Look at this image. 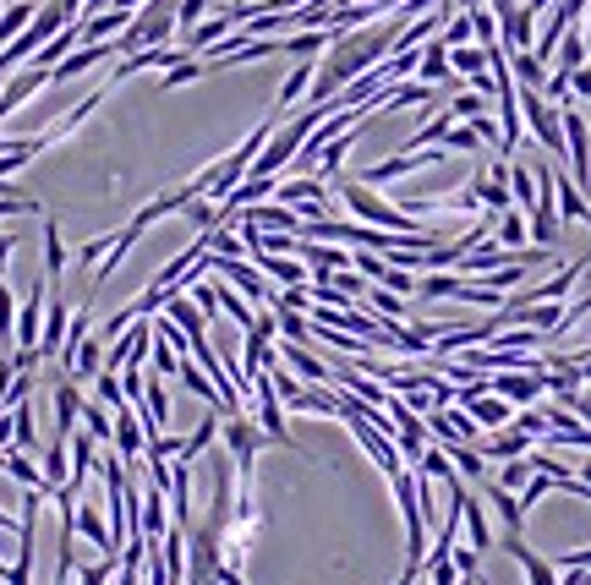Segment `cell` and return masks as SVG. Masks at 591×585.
Returning <instances> with one entry per match:
<instances>
[{"label":"cell","instance_id":"ee69618b","mask_svg":"<svg viewBox=\"0 0 591 585\" xmlns=\"http://www.w3.org/2000/svg\"><path fill=\"white\" fill-rule=\"evenodd\" d=\"M548 493H553V476H548V471H537V476H531L526 487H520V509L531 514V509H537V503L548 498Z\"/></svg>","mask_w":591,"mask_h":585},{"label":"cell","instance_id":"60d3db41","mask_svg":"<svg viewBox=\"0 0 591 585\" xmlns=\"http://www.w3.org/2000/svg\"><path fill=\"white\" fill-rule=\"evenodd\" d=\"M6 339H17V296H11V285L0 279V345Z\"/></svg>","mask_w":591,"mask_h":585},{"label":"cell","instance_id":"ab89813d","mask_svg":"<svg viewBox=\"0 0 591 585\" xmlns=\"http://www.w3.org/2000/svg\"><path fill=\"white\" fill-rule=\"evenodd\" d=\"M181 361H187V356H181V350L170 345V339H159V334H154V372H159V378H176Z\"/></svg>","mask_w":591,"mask_h":585},{"label":"cell","instance_id":"681fc988","mask_svg":"<svg viewBox=\"0 0 591 585\" xmlns=\"http://www.w3.org/2000/svg\"><path fill=\"white\" fill-rule=\"evenodd\" d=\"M11 247H17V241H11V236H0V274H6V263H11Z\"/></svg>","mask_w":591,"mask_h":585},{"label":"cell","instance_id":"4dcf8cb0","mask_svg":"<svg viewBox=\"0 0 591 585\" xmlns=\"http://www.w3.org/2000/svg\"><path fill=\"white\" fill-rule=\"evenodd\" d=\"M6 476H11V482H22V487H50V482H44V471H33V460L22 449H6Z\"/></svg>","mask_w":591,"mask_h":585},{"label":"cell","instance_id":"e0dca14e","mask_svg":"<svg viewBox=\"0 0 591 585\" xmlns=\"http://www.w3.org/2000/svg\"><path fill=\"white\" fill-rule=\"evenodd\" d=\"M466 192H471V197H477V203H482V208H488V214H493V219H504V214H509V208H515V197H509V181H493V175H477V181H471V186H466Z\"/></svg>","mask_w":591,"mask_h":585},{"label":"cell","instance_id":"6f0895ef","mask_svg":"<svg viewBox=\"0 0 591 585\" xmlns=\"http://www.w3.org/2000/svg\"><path fill=\"white\" fill-rule=\"evenodd\" d=\"M586 225H591V219H586Z\"/></svg>","mask_w":591,"mask_h":585},{"label":"cell","instance_id":"1f68e13d","mask_svg":"<svg viewBox=\"0 0 591 585\" xmlns=\"http://www.w3.org/2000/svg\"><path fill=\"white\" fill-rule=\"evenodd\" d=\"M438 39L449 44V50H466V44H477V28H471V11H455V17L444 22V33Z\"/></svg>","mask_w":591,"mask_h":585},{"label":"cell","instance_id":"4316f807","mask_svg":"<svg viewBox=\"0 0 591 585\" xmlns=\"http://www.w3.org/2000/svg\"><path fill=\"white\" fill-rule=\"evenodd\" d=\"M466 536H471V553H488L493 547V525H488V514H482V503L466 493Z\"/></svg>","mask_w":591,"mask_h":585},{"label":"cell","instance_id":"8992f818","mask_svg":"<svg viewBox=\"0 0 591 585\" xmlns=\"http://www.w3.org/2000/svg\"><path fill=\"white\" fill-rule=\"evenodd\" d=\"M504 553L515 558L520 569H526V585H559V569H553V558L531 553L526 536H504Z\"/></svg>","mask_w":591,"mask_h":585},{"label":"cell","instance_id":"9f6ffc18","mask_svg":"<svg viewBox=\"0 0 591 585\" xmlns=\"http://www.w3.org/2000/svg\"><path fill=\"white\" fill-rule=\"evenodd\" d=\"M460 585H477V580H460Z\"/></svg>","mask_w":591,"mask_h":585},{"label":"cell","instance_id":"bcb514c9","mask_svg":"<svg viewBox=\"0 0 591 585\" xmlns=\"http://www.w3.org/2000/svg\"><path fill=\"white\" fill-rule=\"evenodd\" d=\"M384 290H394V296H416V274H405V268H384V279H378Z\"/></svg>","mask_w":591,"mask_h":585},{"label":"cell","instance_id":"816d5d0a","mask_svg":"<svg viewBox=\"0 0 591 585\" xmlns=\"http://www.w3.org/2000/svg\"><path fill=\"white\" fill-rule=\"evenodd\" d=\"M11 197H17V192H11V181L0 175V203H11Z\"/></svg>","mask_w":591,"mask_h":585},{"label":"cell","instance_id":"ba28073f","mask_svg":"<svg viewBox=\"0 0 591 585\" xmlns=\"http://www.w3.org/2000/svg\"><path fill=\"white\" fill-rule=\"evenodd\" d=\"M531 443H537V438H531V432H520L515 421H509L504 432H493V438H482L477 449L488 454L493 465H509V460H526V454H531Z\"/></svg>","mask_w":591,"mask_h":585},{"label":"cell","instance_id":"277c9868","mask_svg":"<svg viewBox=\"0 0 591 585\" xmlns=\"http://www.w3.org/2000/svg\"><path fill=\"white\" fill-rule=\"evenodd\" d=\"M493 394L509 400L515 411H526V405H537L548 394V372H493Z\"/></svg>","mask_w":591,"mask_h":585},{"label":"cell","instance_id":"30bf717a","mask_svg":"<svg viewBox=\"0 0 591 585\" xmlns=\"http://www.w3.org/2000/svg\"><path fill=\"white\" fill-rule=\"evenodd\" d=\"M280 356H285V367H291L301 383H318V389H329V383H334V367H329V361H318L307 345H291V339H285Z\"/></svg>","mask_w":591,"mask_h":585},{"label":"cell","instance_id":"db71d44e","mask_svg":"<svg viewBox=\"0 0 591 585\" xmlns=\"http://www.w3.org/2000/svg\"><path fill=\"white\" fill-rule=\"evenodd\" d=\"M575 367H581V378L591 383V356H581V361H575Z\"/></svg>","mask_w":591,"mask_h":585},{"label":"cell","instance_id":"cb8c5ba5","mask_svg":"<svg viewBox=\"0 0 591 585\" xmlns=\"http://www.w3.org/2000/svg\"><path fill=\"white\" fill-rule=\"evenodd\" d=\"M444 454L455 460V471L466 476V482H477V487L488 482V454H482L477 443H455V449H444Z\"/></svg>","mask_w":591,"mask_h":585},{"label":"cell","instance_id":"7bdbcfd3","mask_svg":"<svg viewBox=\"0 0 591 585\" xmlns=\"http://www.w3.org/2000/svg\"><path fill=\"white\" fill-rule=\"evenodd\" d=\"M438 148H449V154H471V148H482V137L460 121V126H449V132H444V143H438Z\"/></svg>","mask_w":591,"mask_h":585},{"label":"cell","instance_id":"5bb4252c","mask_svg":"<svg viewBox=\"0 0 591 585\" xmlns=\"http://www.w3.org/2000/svg\"><path fill=\"white\" fill-rule=\"evenodd\" d=\"M477 427H493V432H504L509 421H515V405L509 400H498V394H482V400H471V405H460Z\"/></svg>","mask_w":591,"mask_h":585},{"label":"cell","instance_id":"c3c4849f","mask_svg":"<svg viewBox=\"0 0 591 585\" xmlns=\"http://www.w3.org/2000/svg\"><path fill=\"white\" fill-rule=\"evenodd\" d=\"M570 99H591V66L570 72Z\"/></svg>","mask_w":591,"mask_h":585},{"label":"cell","instance_id":"b9f144b4","mask_svg":"<svg viewBox=\"0 0 591 585\" xmlns=\"http://www.w3.org/2000/svg\"><path fill=\"white\" fill-rule=\"evenodd\" d=\"M449 115H455V121H477V115H488V99H482V93H455V99H449Z\"/></svg>","mask_w":591,"mask_h":585},{"label":"cell","instance_id":"3957f363","mask_svg":"<svg viewBox=\"0 0 591 585\" xmlns=\"http://www.w3.org/2000/svg\"><path fill=\"white\" fill-rule=\"evenodd\" d=\"M247 394L258 400V427H263V438L280 443V449H296V454H301V443L291 438V427H285V405H280V394H274V378H269V372H258Z\"/></svg>","mask_w":591,"mask_h":585},{"label":"cell","instance_id":"74e56055","mask_svg":"<svg viewBox=\"0 0 591 585\" xmlns=\"http://www.w3.org/2000/svg\"><path fill=\"white\" fill-rule=\"evenodd\" d=\"M531 476H537V471H531V454H526V460H509V465H498V476H493V482L504 487V493H515V487H526V482H531Z\"/></svg>","mask_w":591,"mask_h":585},{"label":"cell","instance_id":"d4e9b609","mask_svg":"<svg viewBox=\"0 0 591 585\" xmlns=\"http://www.w3.org/2000/svg\"><path fill=\"white\" fill-rule=\"evenodd\" d=\"M44 274H50V290L61 285V274H66V247H61V225H55V219H44Z\"/></svg>","mask_w":591,"mask_h":585},{"label":"cell","instance_id":"836d02e7","mask_svg":"<svg viewBox=\"0 0 591 585\" xmlns=\"http://www.w3.org/2000/svg\"><path fill=\"white\" fill-rule=\"evenodd\" d=\"M460 274H422L416 279V296H433V301H455Z\"/></svg>","mask_w":591,"mask_h":585},{"label":"cell","instance_id":"f546056e","mask_svg":"<svg viewBox=\"0 0 591 585\" xmlns=\"http://www.w3.org/2000/svg\"><path fill=\"white\" fill-rule=\"evenodd\" d=\"M367 307H373L378 318H389V323H405V301L384 285H367Z\"/></svg>","mask_w":591,"mask_h":585},{"label":"cell","instance_id":"680465c9","mask_svg":"<svg viewBox=\"0 0 591 585\" xmlns=\"http://www.w3.org/2000/svg\"><path fill=\"white\" fill-rule=\"evenodd\" d=\"M586 394H591V389H586Z\"/></svg>","mask_w":591,"mask_h":585},{"label":"cell","instance_id":"9c48e42d","mask_svg":"<svg viewBox=\"0 0 591 585\" xmlns=\"http://www.w3.org/2000/svg\"><path fill=\"white\" fill-rule=\"evenodd\" d=\"M115 454H121L126 465L148 454V432H143V421H137L132 405H121V411H115Z\"/></svg>","mask_w":591,"mask_h":585},{"label":"cell","instance_id":"7a4b0ae2","mask_svg":"<svg viewBox=\"0 0 591 585\" xmlns=\"http://www.w3.org/2000/svg\"><path fill=\"white\" fill-rule=\"evenodd\" d=\"M219 438H225L230 460H236L241 493H252V465H258V449H263V427H258V421H247V411H241V416H225Z\"/></svg>","mask_w":591,"mask_h":585},{"label":"cell","instance_id":"ffe728a7","mask_svg":"<svg viewBox=\"0 0 591 585\" xmlns=\"http://www.w3.org/2000/svg\"><path fill=\"white\" fill-rule=\"evenodd\" d=\"M509 77H515L520 88H537V93L548 88V66H542L531 50H509Z\"/></svg>","mask_w":591,"mask_h":585},{"label":"cell","instance_id":"44dd1931","mask_svg":"<svg viewBox=\"0 0 591 585\" xmlns=\"http://www.w3.org/2000/svg\"><path fill=\"white\" fill-rule=\"evenodd\" d=\"M6 416H11V449H22V454H33V449H39V427H33V405H28V400H17Z\"/></svg>","mask_w":591,"mask_h":585},{"label":"cell","instance_id":"8fae6325","mask_svg":"<svg viewBox=\"0 0 591 585\" xmlns=\"http://www.w3.org/2000/svg\"><path fill=\"white\" fill-rule=\"evenodd\" d=\"M77 421H83V394H77L72 378H61L55 383V438L66 443L77 432Z\"/></svg>","mask_w":591,"mask_h":585},{"label":"cell","instance_id":"6da1fadb","mask_svg":"<svg viewBox=\"0 0 591 585\" xmlns=\"http://www.w3.org/2000/svg\"><path fill=\"white\" fill-rule=\"evenodd\" d=\"M340 203L351 208L362 225H373V230H389V236H416V241H438L433 230L416 225V214H405V203H384V197H378L373 186H362V181H340Z\"/></svg>","mask_w":591,"mask_h":585},{"label":"cell","instance_id":"d590c367","mask_svg":"<svg viewBox=\"0 0 591 585\" xmlns=\"http://www.w3.org/2000/svg\"><path fill=\"white\" fill-rule=\"evenodd\" d=\"M586 61H591V55H586V39H581V33H564V44H559V66H553V72H581Z\"/></svg>","mask_w":591,"mask_h":585},{"label":"cell","instance_id":"52a82bcc","mask_svg":"<svg viewBox=\"0 0 591 585\" xmlns=\"http://www.w3.org/2000/svg\"><path fill=\"white\" fill-rule=\"evenodd\" d=\"M39 334H44V279L17 307V350H39Z\"/></svg>","mask_w":591,"mask_h":585},{"label":"cell","instance_id":"7c38bea8","mask_svg":"<svg viewBox=\"0 0 591 585\" xmlns=\"http://www.w3.org/2000/svg\"><path fill=\"white\" fill-rule=\"evenodd\" d=\"M416 77H422L427 88H444V83H455V66H449V44H444V39L422 44V61H416Z\"/></svg>","mask_w":591,"mask_h":585},{"label":"cell","instance_id":"603a6c76","mask_svg":"<svg viewBox=\"0 0 591 585\" xmlns=\"http://www.w3.org/2000/svg\"><path fill=\"white\" fill-rule=\"evenodd\" d=\"M219 427H225V416H219V411H208L203 421H197V432H187V438H181V454H176V460H197V454H203L208 449V443H214L219 438Z\"/></svg>","mask_w":591,"mask_h":585},{"label":"cell","instance_id":"ac0fdd59","mask_svg":"<svg viewBox=\"0 0 591 585\" xmlns=\"http://www.w3.org/2000/svg\"><path fill=\"white\" fill-rule=\"evenodd\" d=\"M66 329H72V312H66V301H50V312H44V334H39V356H61Z\"/></svg>","mask_w":591,"mask_h":585},{"label":"cell","instance_id":"f35d334b","mask_svg":"<svg viewBox=\"0 0 591 585\" xmlns=\"http://www.w3.org/2000/svg\"><path fill=\"white\" fill-rule=\"evenodd\" d=\"M94 389H99V405H104V411H121V405H126L121 372H99V378H94Z\"/></svg>","mask_w":591,"mask_h":585},{"label":"cell","instance_id":"d6a6232c","mask_svg":"<svg viewBox=\"0 0 591 585\" xmlns=\"http://www.w3.org/2000/svg\"><path fill=\"white\" fill-rule=\"evenodd\" d=\"M66 449H72V438H55L50 443V449H44V482H50V487H66V476H72V471H66Z\"/></svg>","mask_w":591,"mask_h":585},{"label":"cell","instance_id":"e575fe53","mask_svg":"<svg viewBox=\"0 0 591 585\" xmlns=\"http://www.w3.org/2000/svg\"><path fill=\"white\" fill-rule=\"evenodd\" d=\"M197 77H208V66L203 61H197V55H187V61H181V66H170V72L165 77H159V88H187V83H197Z\"/></svg>","mask_w":591,"mask_h":585},{"label":"cell","instance_id":"d6986e66","mask_svg":"<svg viewBox=\"0 0 591 585\" xmlns=\"http://www.w3.org/2000/svg\"><path fill=\"white\" fill-rule=\"evenodd\" d=\"M482 493H488L493 514H504V536H520V531H526V509H520L515 493H504L498 482H482Z\"/></svg>","mask_w":591,"mask_h":585},{"label":"cell","instance_id":"8d00e7d4","mask_svg":"<svg viewBox=\"0 0 591 585\" xmlns=\"http://www.w3.org/2000/svg\"><path fill=\"white\" fill-rule=\"evenodd\" d=\"M274 323H280V334L291 339V345H307V339H312V318H307V312H274Z\"/></svg>","mask_w":591,"mask_h":585},{"label":"cell","instance_id":"7402d4cb","mask_svg":"<svg viewBox=\"0 0 591 585\" xmlns=\"http://www.w3.org/2000/svg\"><path fill=\"white\" fill-rule=\"evenodd\" d=\"M39 6H44V0H11V6L0 11V50H6V44L17 39V33L28 28L33 17H39Z\"/></svg>","mask_w":591,"mask_h":585},{"label":"cell","instance_id":"11a10c76","mask_svg":"<svg viewBox=\"0 0 591 585\" xmlns=\"http://www.w3.org/2000/svg\"><path fill=\"white\" fill-rule=\"evenodd\" d=\"M575 476H581V482L591 487V460H586V465H581V471H575Z\"/></svg>","mask_w":591,"mask_h":585},{"label":"cell","instance_id":"4fadbf2b","mask_svg":"<svg viewBox=\"0 0 591 585\" xmlns=\"http://www.w3.org/2000/svg\"><path fill=\"white\" fill-rule=\"evenodd\" d=\"M165 318L176 323L187 339H208V318L197 312V301H187V290H170V301H165Z\"/></svg>","mask_w":591,"mask_h":585},{"label":"cell","instance_id":"2e32d148","mask_svg":"<svg viewBox=\"0 0 591 585\" xmlns=\"http://www.w3.org/2000/svg\"><path fill=\"white\" fill-rule=\"evenodd\" d=\"M553 197H559V225H564V219H591V203H586L581 186H575V175L553 170Z\"/></svg>","mask_w":591,"mask_h":585},{"label":"cell","instance_id":"484cf974","mask_svg":"<svg viewBox=\"0 0 591 585\" xmlns=\"http://www.w3.org/2000/svg\"><path fill=\"white\" fill-rule=\"evenodd\" d=\"M493 236L504 241V252H515V263H520V252H526L531 230H526V219H520L515 208H509V214H504V219H498V225H493Z\"/></svg>","mask_w":591,"mask_h":585},{"label":"cell","instance_id":"f5cc1de1","mask_svg":"<svg viewBox=\"0 0 591 585\" xmlns=\"http://www.w3.org/2000/svg\"><path fill=\"white\" fill-rule=\"evenodd\" d=\"M581 39H586V55H591V11H586V22H581Z\"/></svg>","mask_w":591,"mask_h":585},{"label":"cell","instance_id":"f6af8a7d","mask_svg":"<svg viewBox=\"0 0 591 585\" xmlns=\"http://www.w3.org/2000/svg\"><path fill=\"white\" fill-rule=\"evenodd\" d=\"M422 575H427V585H460L455 558H427V564H422Z\"/></svg>","mask_w":591,"mask_h":585},{"label":"cell","instance_id":"83f0119b","mask_svg":"<svg viewBox=\"0 0 591 585\" xmlns=\"http://www.w3.org/2000/svg\"><path fill=\"white\" fill-rule=\"evenodd\" d=\"M83 427H88V438H94V443H115V416L104 411L99 400H83Z\"/></svg>","mask_w":591,"mask_h":585},{"label":"cell","instance_id":"9a60e30c","mask_svg":"<svg viewBox=\"0 0 591 585\" xmlns=\"http://www.w3.org/2000/svg\"><path fill=\"white\" fill-rule=\"evenodd\" d=\"M274 197H280L285 208H301V203H329V181H318V175H301V181H280V186H274Z\"/></svg>","mask_w":591,"mask_h":585},{"label":"cell","instance_id":"f1b7e54d","mask_svg":"<svg viewBox=\"0 0 591 585\" xmlns=\"http://www.w3.org/2000/svg\"><path fill=\"white\" fill-rule=\"evenodd\" d=\"M509 197H515V208H537V170L509 165Z\"/></svg>","mask_w":591,"mask_h":585},{"label":"cell","instance_id":"f907efd6","mask_svg":"<svg viewBox=\"0 0 591 585\" xmlns=\"http://www.w3.org/2000/svg\"><path fill=\"white\" fill-rule=\"evenodd\" d=\"M416 575H422V564H405V575L394 580V585H416Z\"/></svg>","mask_w":591,"mask_h":585},{"label":"cell","instance_id":"7dc6e473","mask_svg":"<svg viewBox=\"0 0 591 585\" xmlns=\"http://www.w3.org/2000/svg\"><path fill=\"white\" fill-rule=\"evenodd\" d=\"M455 569H460V580H477V564H482V553H471V547H455Z\"/></svg>","mask_w":591,"mask_h":585},{"label":"cell","instance_id":"5b68a950","mask_svg":"<svg viewBox=\"0 0 591 585\" xmlns=\"http://www.w3.org/2000/svg\"><path fill=\"white\" fill-rule=\"evenodd\" d=\"M50 83H55V77L44 72V66H22V72H11V77H6V88H0V121H6V115H17L22 104L33 99V93L50 88Z\"/></svg>","mask_w":591,"mask_h":585}]
</instances>
